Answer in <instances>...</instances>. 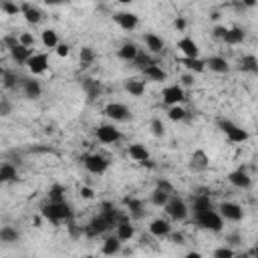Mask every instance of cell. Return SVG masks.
<instances>
[{
  "mask_svg": "<svg viewBox=\"0 0 258 258\" xmlns=\"http://www.w3.org/2000/svg\"><path fill=\"white\" fill-rule=\"evenodd\" d=\"M127 154H129V158H131L133 161H137V163H143V161L149 160V152H147V147L143 143H131V145L127 147Z\"/></svg>",
  "mask_w": 258,
  "mask_h": 258,
  "instance_id": "cell-18",
  "label": "cell"
},
{
  "mask_svg": "<svg viewBox=\"0 0 258 258\" xmlns=\"http://www.w3.org/2000/svg\"><path fill=\"white\" fill-rule=\"evenodd\" d=\"M137 53H139V49L133 45V42H123V45H121V49L117 51L119 59L127 61V63H131V61L137 57Z\"/></svg>",
  "mask_w": 258,
  "mask_h": 258,
  "instance_id": "cell-32",
  "label": "cell"
},
{
  "mask_svg": "<svg viewBox=\"0 0 258 258\" xmlns=\"http://www.w3.org/2000/svg\"><path fill=\"white\" fill-rule=\"evenodd\" d=\"M27 67L32 75H42L49 69V57L45 53H32L27 61Z\"/></svg>",
  "mask_w": 258,
  "mask_h": 258,
  "instance_id": "cell-7",
  "label": "cell"
},
{
  "mask_svg": "<svg viewBox=\"0 0 258 258\" xmlns=\"http://www.w3.org/2000/svg\"><path fill=\"white\" fill-rule=\"evenodd\" d=\"M169 236H171V240H174V244H184V234L182 232H174V234L169 232Z\"/></svg>",
  "mask_w": 258,
  "mask_h": 258,
  "instance_id": "cell-54",
  "label": "cell"
},
{
  "mask_svg": "<svg viewBox=\"0 0 258 258\" xmlns=\"http://www.w3.org/2000/svg\"><path fill=\"white\" fill-rule=\"evenodd\" d=\"M20 240V232L12 226H2L0 228V242H4V244H14Z\"/></svg>",
  "mask_w": 258,
  "mask_h": 258,
  "instance_id": "cell-30",
  "label": "cell"
},
{
  "mask_svg": "<svg viewBox=\"0 0 258 258\" xmlns=\"http://www.w3.org/2000/svg\"><path fill=\"white\" fill-rule=\"evenodd\" d=\"M121 240L117 238V236H107V238L103 240V246H101V252L107 254V256H113V254H119L121 252Z\"/></svg>",
  "mask_w": 258,
  "mask_h": 258,
  "instance_id": "cell-24",
  "label": "cell"
},
{
  "mask_svg": "<svg viewBox=\"0 0 258 258\" xmlns=\"http://www.w3.org/2000/svg\"><path fill=\"white\" fill-rule=\"evenodd\" d=\"M210 167V160L206 156V152L198 149V152H194L192 158H190V169L192 171H206Z\"/></svg>",
  "mask_w": 258,
  "mask_h": 258,
  "instance_id": "cell-16",
  "label": "cell"
},
{
  "mask_svg": "<svg viewBox=\"0 0 258 258\" xmlns=\"http://www.w3.org/2000/svg\"><path fill=\"white\" fill-rule=\"evenodd\" d=\"M204 63H206V69H210V71H214V73H228V71H230L228 61L222 59V57H210V59L204 61Z\"/></svg>",
  "mask_w": 258,
  "mask_h": 258,
  "instance_id": "cell-26",
  "label": "cell"
},
{
  "mask_svg": "<svg viewBox=\"0 0 258 258\" xmlns=\"http://www.w3.org/2000/svg\"><path fill=\"white\" fill-rule=\"evenodd\" d=\"M115 23L123 29V31H135L137 27H139V18H137V14H133V12H117L115 16Z\"/></svg>",
  "mask_w": 258,
  "mask_h": 258,
  "instance_id": "cell-10",
  "label": "cell"
},
{
  "mask_svg": "<svg viewBox=\"0 0 258 258\" xmlns=\"http://www.w3.org/2000/svg\"><path fill=\"white\" fill-rule=\"evenodd\" d=\"M12 113V103L8 99H0V117H8Z\"/></svg>",
  "mask_w": 258,
  "mask_h": 258,
  "instance_id": "cell-47",
  "label": "cell"
},
{
  "mask_svg": "<svg viewBox=\"0 0 258 258\" xmlns=\"http://www.w3.org/2000/svg\"><path fill=\"white\" fill-rule=\"evenodd\" d=\"M117 2H121V4H131L133 0H117Z\"/></svg>",
  "mask_w": 258,
  "mask_h": 258,
  "instance_id": "cell-61",
  "label": "cell"
},
{
  "mask_svg": "<svg viewBox=\"0 0 258 258\" xmlns=\"http://www.w3.org/2000/svg\"><path fill=\"white\" fill-rule=\"evenodd\" d=\"M103 113L109 119L119 121V123H125V121L131 119V111H129V107H125L123 103H109L103 109Z\"/></svg>",
  "mask_w": 258,
  "mask_h": 258,
  "instance_id": "cell-6",
  "label": "cell"
},
{
  "mask_svg": "<svg viewBox=\"0 0 258 258\" xmlns=\"http://www.w3.org/2000/svg\"><path fill=\"white\" fill-rule=\"evenodd\" d=\"M127 212H129V216H133V218H143L145 216V210H143V202L141 200H135V198H125L123 200Z\"/></svg>",
  "mask_w": 258,
  "mask_h": 258,
  "instance_id": "cell-22",
  "label": "cell"
},
{
  "mask_svg": "<svg viewBox=\"0 0 258 258\" xmlns=\"http://www.w3.org/2000/svg\"><path fill=\"white\" fill-rule=\"evenodd\" d=\"M42 216H45L47 220H51L53 224H61V222H71L73 218V210L67 202H49L42 206Z\"/></svg>",
  "mask_w": 258,
  "mask_h": 258,
  "instance_id": "cell-1",
  "label": "cell"
},
{
  "mask_svg": "<svg viewBox=\"0 0 258 258\" xmlns=\"http://www.w3.org/2000/svg\"><path fill=\"white\" fill-rule=\"evenodd\" d=\"M20 12H23V16H25V20L29 25H38L42 20V12L32 4H23L20 6Z\"/></svg>",
  "mask_w": 258,
  "mask_h": 258,
  "instance_id": "cell-25",
  "label": "cell"
},
{
  "mask_svg": "<svg viewBox=\"0 0 258 258\" xmlns=\"http://www.w3.org/2000/svg\"><path fill=\"white\" fill-rule=\"evenodd\" d=\"M169 232H171V224L165 218H156L149 224V234L156 236V238H165V236H169Z\"/></svg>",
  "mask_w": 258,
  "mask_h": 258,
  "instance_id": "cell-14",
  "label": "cell"
},
{
  "mask_svg": "<svg viewBox=\"0 0 258 258\" xmlns=\"http://www.w3.org/2000/svg\"><path fill=\"white\" fill-rule=\"evenodd\" d=\"M32 53H34L32 49H29V47H25V45H20V42H16L14 47H10V57H12L18 64H27V61H29V57H31Z\"/></svg>",
  "mask_w": 258,
  "mask_h": 258,
  "instance_id": "cell-21",
  "label": "cell"
},
{
  "mask_svg": "<svg viewBox=\"0 0 258 258\" xmlns=\"http://www.w3.org/2000/svg\"><path fill=\"white\" fill-rule=\"evenodd\" d=\"M40 40H42V45H45L47 49H55V47L59 45V36H57V32H55L53 29L42 31V36H40Z\"/></svg>",
  "mask_w": 258,
  "mask_h": 258,
  "instance_id": "cell-36",
  "label": "cell"
},
{
  "mask_svg": "<svg viewBox=\"0 0 258 258\" xmlns=\"http://www.w3.org/2000/svg\"><path fill=\"white\" fill-rule=\"evenodd\" d=\"M97 139L105 145H111V143H117L121 139V131L113 125H99L97 127Z\"/></svg>",
  "mask_w": 258,
  "mask_h": 258,
  "instance_id": "cell-9",
  "label": "cell"
},
{
  "mask_svg": "<svg viewBox=\"0 0 258 258\" xmlns=\"http://www.w3.org/2000/svg\"><path fill=\"white\" fill-rule=\"evenodd\" d=\"M20 85H23V91H25V97L34 101L42 95V87H40V83L34 81V79H20Z\"/></svg>",
  "mask_w": 258,
  "mask_h": 258,
  "instance_id": "cell-15",
  "label": "cell"
},
{
  "mask_svg": "<svg viewBox=\"0 0 258 258\" xmlns=\"http://www.w3.org/2000/svg\"><path fill=\"white\" fill-rule=\"evenodd\" d=\"M0 10H2L4 14L14 16V14L20 12V6H18L16 2H12V0H0Z\"/></svg>",
  "mask_w": 258,
  "mask_h": 258,
  "instance_id": "cell-40",
  "label": "cell"
},
{
  "mask_svg": "<svg viewBox=\"0 0 258 258\" xmlns=\"http://www.w3.org/2000/svg\"><path fill=\"white\" fill-rule=\"evenodd\" d=\"M234 256H236V252H234V248L228 246V244L214 250V258H234Z\"/></svg>",
  "mask_w": 258,
  "mask_h": 258,
  "instance_id": "cell-45",
  "label": "cell"
},
{
  "mask_svg": "<svg viewBox=\"0 0 258 258\" xmlns=\"http://www.w3.org/2000/svg\"><path fill=\"white\" fill-rule=\"evenodd\" d=\"M4 42H6L8 49H10V47H14L16 42H18V38H16V36H6V38H4Z\"/></svg>",
  "mask_w": 258,
  "mask_h": 258,
  "instance_id": "cell-58",
  "label": "cell"
},
{
  "mask_svg": "<svg viewBox=\"0 0 258 258\" xmlns=\"http://www.w3.org/2000/svg\"><path fill=\"white\" fill-rule=\"evenodd\" d=\"M115 236L121 240V242H129L135 236V228L129 224L127 220H123V222H117L115 224Z\"/></svg>",
  "mask_w": 258,
  "mask_h": 258,
  "instance_id": "cell-20",
  "label": "cell"
},
{
  "mask_svg": "<svg viewBox=\"0 0 258 258\" xmlns=\"http://www.w3.org/2000/svg\"><path fill=\"white\" fill-rule=\"evenodd\" d=\"M226 137L232 143H244V141H248V131H246V129H242V127H238V125H234L230 131L226 133Z\"/></svg>",
  "mask_w": 258,
  "mask_h": 258,
  "instance_id": "cell-33",
  "label": "cell"
},
{
  "mask_svg": "<svg viewBox=\"0 0 258 258\" xmlns=\"http://www.w3.org/2000/svg\"><path fill=\"white\" fill-rule=\"evenodd\" d=\"M45 4H49V6H57V4H67L69 0H42Z\"/></svg>",
  "mask_w": 258,
  "mask_h": 258,
  "instance_id": "cell-57",
  "label": "cell"
},
{
  "mask_svg": "<svg viewBox=\"0 0 258 258\" xmlns=\"http://www.w3.org/2000/svg\"><path fill=\"white\" fill-rule=\"evenodd\" d=\"M218 125H220V129H222L224 133H228V131H230V129H232L236 123H232V121H228V119H220V121H218Z\"/></svg>",
  "mask_w": 258,
  "mask_h": 258,
  "instance_id": "cell-53",
  "label": "cell"
},
{
  "mask_svg": "<svg viewBox=\"0 0 258 258\" xmlns=\"http://www.w3.org/2000/svg\"><path fill=\"white\" fill-rule=\"evenodd\" d=\"M16 178H18V174H16L14 163H10V161L0 163V184L2 182H14Z\"/></svg>",
  "mask_w": 258,
  "mask_h": 258,
  "instance_id": "cell-31",
  "label": "cell"
},
{
  "mask_svg": "<svg viewBox=\"0 0 258 258\" xmlns=\"http://www.w3.org/2000/svg\"><path fill=\"white\" fill-rule=\"evenodd\" d=\"M161 99L163 103L169 107V105H180L182 101H186V93H184V87L182 85H169L161 91Z\"/></svg>",
  "mask_w": 258,
  "mask_h": 258,
  "instance_id": "cell-8",
  "label": "cell"
},
{
  "mask_svg": "<svg viewBox=\"0 0 258 258\" xmlns=\"http://www.w3.org/2000/svg\"><path fill=\"white\" fill-rule=\"evenodd\" d=\"M18 83H20V79H18L14 73H8V71H4V75H2V85H4L6 89H14Z\"/></svg>",
  "mask_w": 258,
  "mask_h": 258,
  "instance_id": "cell-44",
  "label": "cell"
},
{
  "mask_svg": "<svg viewBox=\"0 0 258 258\" xmlns=\"http://www.w3.org/2000/svg\"><path fill=\"white\" fill-rule=\"evenodd\" d=\"M83 163H85V167H87L89 174H93V176H103L105 171L109 169V160H107L105 156H101V154L85 156Z\"/></svg>",
  "mask_w": 258,
  "mask_h": 258,
  "instance_id": "cell-4",
  "label": "cell"
},
{
  "mask_svg": "<svg viewBox=\"0 0 258 258\" xmlns=\"http://www.w3.org/2000/svg\"><path fill=\"white\" fill-rule=\"evenodd\" d=\"M95 51L91 49V47H81V51H79V61H81V64L83 67H89V64L95 61Z\"/></svg>",
  "mask_w": 258,
  "mask_h": 258,
  "instance_id": "cell-38",
  "label": "cell"
},
{
  "mask_svg": "<svg viewBox=\"0 0 258 258\" xmlns=\"http://www.w3.org/2000/svg\"><path fill=\"white\" fill-rule=\"evenodd\" d=\"M79 194H81V198H83V200H93V198H95V190L89 188V186H81Z\"/></svg>",
  "mask_w": 258,
  "mask_h": 258,
  "instance_id": "cell-49",
  "label": "cell"
},
{
  "mask_svg": "<svg viewBox=\"0 0 258 258\" xmlns=\"http://www.w3.org/2000/svg\"><path fill=\"white\" fill-rule=\"evenodd\" d=\"M194 218H196V224L200 228L210 230V232H222V228H224V218L214 208L194 214Z\"/></svg>",
  "mask_w": 258,
  "mask_h": 258,
  "instance_id": "cell-2",
  "label": "cell"
},
{
  "mask_svg": "<svg viewBox=\"0 0 258 258\" xmlns=\"http://www.w3.org/2000/svg\"><path fill=\"white\" fill-rule=\"evenodd\" d=\"M192 85H194V73L182 75V87H192Z\"/></svg>",
  "mask_w": 258,
  "mask_h": 258,
  "instance_id": "cell-52",
  "label": "cell"
},
{
  "mask_svg": "<svg viewBox=\"0 0 258 258\" xmlns=\"http://www.w3.org/2000/svg\"><path fill=\"white\" fill-rule=\"evenodd\" d=\"M246 38V32L242 31V29H238V27H234V29H228L226 31V34H224V42L226 45H240V42Z\"/></svg>",
  "mask_w": 258,
  "mask_h": 258,
  "instance_id": "cell-29",
  "label": "cell"
},
{
  "mask_svg": "<svg viewBox=\"0 0 258 258\" xmlns=\"http://www.w3.org/2000/svg\"><path fill=\"white\" fill-rule=\"evenodd\" d=\"M182 64L188 69V73H204L206 71V63L198 57H184Z\"/></svg>",
  "mask_w": 258,
  "mask_h": 258,
  "instance_id": "cell-28",
  "label": "cell"
},
{
  "mask_svg": "<svg viewBox=\"0 0 258 258\" xmlns=\"http://www.w3.org/2000/svg\"><path fill=\"white\" fill-rule=\"evenodd\" d=\"M169 196H171V194H167V192H163V190L156 188V190L152 192V204H154V206H158V208H163V206H165V202L169 200Z\"/></svg>",
  "mask_w": 258,
  "mask_h": 258,
  "instance_id": "cell-37",
  "label": "cell"
},
{
  "mask_svg": "<svg viewBox=\"0 0 258 258\" xmlns=\"http://www.w3.org/2000/svg\"><path fill=\"white\" fill-rule=\"evenodd\" d=\"M218 214L228 220V222H240L244 218V210L240 204H236V202H222L220 208H218Z\"/></svg>",
  "mask_w": 258,
  "mask_h": 258,
  "instance_id": "cell-5",
  "label": "cell"
},
{
  "mask_svg": "<svg viewBox=\"0 0 258 258\" xmlns=\"http://www.w3.org/2000/svg\"><path fill=\"white\" fill-rule=\"evenodd\" d=\"M131 63L135 64V67H137V69H141V71H143L145 67H149V64H152V63H154V59H152V57H149V55H145V53H137V57H135V59H133Z\"/></svg>",
  "mask_w": 258,
  "mask_h": 258,
  "instance_id": "cell-42",
  "label": "cell"
},
{
  "mask_svg": "<svg viewBox=\"0 0 258 258\" xmlns=\"http://www.w3.org/2000/svg\"><path fill=\"white\" fill-rule=\"evenodd\" d=\"M188 258H200V252H188Z\"/></svg>",
  "mask_w": 258,
  "mask_h": 258,
  "instance_id": "cell-60",
  "label": "cell"
},
{
  "mask_svg": "<svg viewBox=\"0 0 258 258\" xmlns=\"http://www.w3.org/2000/svg\"><path fill=\"white\" fill-rule=\"evenodd\" d=\"M143 77H145V79H149V81H154V83H163V81L167 79V73L160 67V64L152 63L149 67H145V69H143Z\"/></svg>",
  "mask_w": 258,
  "mask_h": 258,
  "instance_id": "cell-19",
  "label": "cell"
},
{
  "mask_svg": "<svg viewBox=\"0 0 258 258\" xmlns=\"http://www.w3.org/2000/svg\"><path fill=\"white\" fill-rule=\"evenodd\" d=\"M143 40H145L147 51H149V53H154V55H160V53H163V49H165L163 38L158 36V34H154V32H147V34L143 36Z\"/></svg>",
  "mask_w": 258,
  "mask_h": 258,
  "instance_id": "cell-17",
  "label": "cell"
},
{
  "mask_svg": "<svg viewBox=\"0 0 258 258\" xmlns=\"http://www.w3.org/2000/svg\"><path fill=\"white\" fill-rule=\"evenodd\" d=\"M240 69L244 73H258V61L254 55H246L240 59Z\"/></svg>",
  "mask_w": 258,
  "mask_h": 258,
  "instance_id": "cell-35",
  "label": "cell"
},
{
  "mask_svg": "<svg viewBox=\"0 0 258 258\" xmlns=\"http://www.w3.org/2000/svg\"><path fill=\"white\" fill-rule=\"evenodd\" d=\"M178 49L182 51L184 57H198V53H200L198 45H196V42H194L190 36H184V38L178 40Z\"/></svg>",
  "mask_w": 258,
  "mask_h": 258,
  "instance_id": "cell-27",
  "label": "cell"
},
{
  "mask_svg": "<svg viewBox=\"0 0 258 258\" xmlns=\"http://www.w3.org/2000/svg\"><path fill=\"white\" fill-rule=\"evenodd\" d=\"M192 208H194V214L204 212V210H210V208H212V200H210V196H204V194L196 196V198H194Z\"/></svg>",
  "mask_w": 258,
  "mask_h": 258,
  "instance_id": "cell-34",
  "label": "cell"
},
{
  "mask_svg": "<svg viewBox=\"0 0 258 258\" xmlns=\"http://www.w3.org/2000/svg\"><path fill=\"white\" fill-rule=\"evenodd\" d=\"M123 89L129 95H133V97H141L145 93V81H141V79H127L123 83Z\"/></svg>",
  "mask_w": 258,
  "mask_h": 258,
  "instance_id": "cell-23",
  "label": "cell"
},
{
  "mask_svg": "<svg viewBox=\"0 0 258 258\" xmlns=\"http://www.w3.org/2000/svg\"><path fill=\"white\" fill-rule=\"evenodd\" d=\"M64 200V188L55 184L51 190H49V202H63Z\"/></svg>",
  "mask_w": 258,
  "mask_h": 258,
  "instance_id": "cell-41",
  "label": "cell"
},
{
  "mask_svg": "<svg viewBox=\"0 0 258 258\" xmlns=\"http://www.w3.org/2000/svg\"><path fill=\"white\" fill-rule=\"evenodd\" d=\"M113 226L109 224V220H107L103 214H99V216H95L91 222H89V226H87V234L89 236H99V234H105L107 230H111Z\"/></svg>",
  "mask_w": 258,
  "mask_h": 258,
  "instance_id": "cell-13",
  "label": "cell"
},
{
  "mask_svg": "<svg viewBox=\"0 0 258 258\" xmlns=\"http://www.w3.org/2000/svg\"><path fill=\"white\" fill-rule=\"evenodd\" d=\"M242 4L248 6V8H254L256 6V0H242Z\"/></svg>",
  "mask_w": 258,
  "mask_h": 258,
  "instance_id": "cell-59",
  "label": "cell"
},
{
  "mask_svg": "<svg viewBox=\"0 0 258 258\" xmlns=\"http://www.w3.org/2000/svg\"><path fill=\"white\" fill-rule=\"evenodd\" d=\"M156 188H160V190H163V192H167V194H174V186H171L167 180H158Z\"/></svg>",
  "mask_w": 258,
  "mask_h": 258,
  "instance_id": "cell-51",
  "label": "cell"
},
{
  "mask_svg": "<svg viewBox=\"0 0 258 258\" xmlns=\"http://www.w3.org/2000/svg\"><path fill=\"white\" fill-rule=\"evenodd\" d=\"M174 27H176L178 31H186V18L178 16V18H176V23H174Z\"/></svg>",
  "mask_w": 258,
  "mask_h": 258,
  "instance_id": "cell-56",
  "label": "cell"
},
{
  "mask_svg": "<svg viewBox=\"0 0 258 258\" xmlns=\"http://www.w3.org/2000/svg\"><path fill=\"white\" fill-rule=\"evenodd\" d=\"M149 129H152V133L156 137H163L165 135V125L161 119H152V123H149Z\"/></svg>",
  "mask_w": 258,
  "mask_h": 258,
  "instance_id": "cell-43",
  "label": "cell"
},
{
  "mask_svg": "<svg viewBox=\"0 0 258 258\" xmlns=\"http://www.w3.org/2000/svg\"><path fill=\"white\" fill-rule=\"evenodd\" d=\"M55 51H57V55H59V57H69L71 47H69V45H64V42H59V45L55 47Z\"/></svg>",
  "mask_w": 258,
  "mask_h": 258,
  "instance_id": "cell-50",
  "label": "cell"
},
{
  "mask_svg": "<svg viewBox=\"0 0 258 258\" xmlns=\"http://www.w3.org/2000/svg\"><path fill=\"white\" fill-rule=\"evenodd\" d=\"M18 42H20V45H25V47H29V49H34V42H36V38H34L31 32H20Z\"/></svg>",
  "mask_w": 258,
  "mask_h": 258,
  "instance_id": "cell-46",
  "label": "cell"
},
{
  "mask_svg": "<svg viewBox=\"0 0 258 258\" xmlns=\"http://www.w3.org/2000/svg\"><path fill=\"white\" fill-rule=\"evenodd\" d=\"M188 115V111L184 109L182 105H169V109H167V117L171 121H184Z\"/></svg>",
  "mask_w": 258,
  "mask_h": 258,
  "instance_id": "cell-39",
  "label": "cell"
},
{
  "mask_svg": "<svg viewBox=\"0 0 258 258\" xmlns=\"http://www.w3.org/2000/svg\"><path fill=\"white\" fill-rule=\"evenodd\" d=\"M226 31H228L226 27H216V29H214V36L222 40V38H224V34H226Z\"/></svg>",
  "mask_w": 258,
  "mask_h": 258,
  "instance_id": "cell-55",
  "label": "cell"
},
{
  "mask_svg": "<svg viewBox=\"0 0 258 258\" xmlns=\"http://www.w3.org/2000/svg\"><path fill=\"white\" fill-rule=\"evenodd\" d=\"M228 180H230L232 186L240 188V190H248V188H252V178L248 176V171H246L244 167L232 171V174L228 176Z\"/></svg>",
  "mask_w": 258,
  "mask_h": 258,
  "instance_id": "cell-11",
  "label": "cell"
},
{
  "mask_svg": "<svg viewBox=\"0 0 258 258\" xmlns=\"http://www.w3.org/2000/svg\"><path fill=\"white\" fill-rule=\"evenodd\" d=\"M163 208H165V212H167V216H169L171 220H176V222L186 220L188 214H190V210H188V206H186V202H184L182 198H171V196H169V200L165 202Z\"/></svg>",
  "mask_w": 258,
  "mask_h": 258,
  "instance_id": "cell-3",
  "label": "cell"
},
{
  "mask_svg": "<svg viewBox=\"0 0 258 258\" xmlns=\"http://www.w3.org/2000/svg\"><path fill=\"white\" fill-rule=\"evenodd\" d=\"M226 242H228V246H240L242 244V236L238 234V232H234V234H228L226 236Z\"/></svg>",
  "mask_w": 258,
  "mask_h": 258,
  "instance_id": "cell-48",
  "label": "cell"
},
{
  "mask_svg": "<svg viewBox=\"0 0 258 258\" xmlns=\"http://www.w3.org/2000/svg\"><path fill=\"white\" fill-rule=\"evenodd\" d=\"M81 87H83V91H85V95H87L89 101H95V99L101 95V91H103L101 83H99L97 79H91V77L81 79Z\"/></svg>",
  "mask_w": 258,
  "mask_h": 258,
  "instance_id": "cell-12",
  "label": "cell"
},
{
  "mask_svg": "<svg viewBox=\"0 0 258 258\" xmlns=\"http://www.w3.org/2000/svg\"><path fill=\"white\" fill-rule=\"evenodd\" d=\"M2 75H4V69H2V67H0V77H2Z\"/></svg>",
  "mask_w": 258,
  "mask_h": 258,
  "instance_id": "cell-62",
  "label": "cell"
}]
</instances>
